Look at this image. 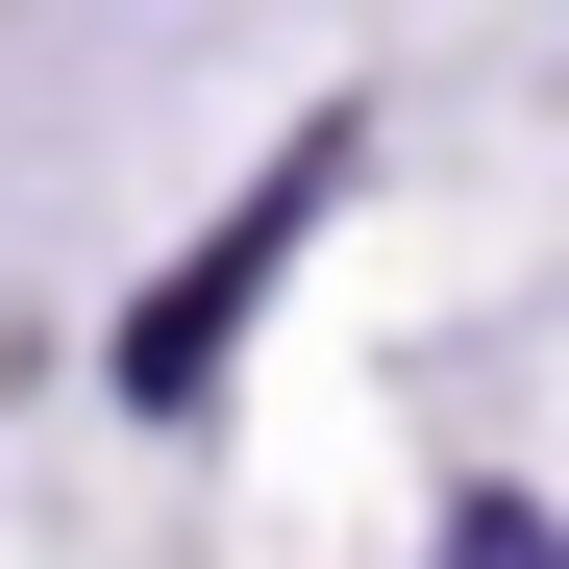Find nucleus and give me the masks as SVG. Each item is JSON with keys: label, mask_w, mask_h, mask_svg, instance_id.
Returning a JSON list of instances; mask_svg holds the SVG:
<instances>
[{"label": "nucleus", "mask_w": 569, "mask_h": 569, "mask_svg": "<svg viewBox=\"0 0 569 569\" xmlns=\"http://www.w3.org/2000/svg\"><path fill=\"white\" fill-rule=\"evenodd\" d=\"M322 199H347V124H298V149H272V173H248V223H223V248H199V272H173V298L124 322V397H149V421H173V397H199V371H223V322L272 298V248H298Z\"/></svg>", "instance_id": "nucleus-1"}, {"label": "nucleus", "mask_w": 569, "mask_h": 569, "mask_svg": "<svg viewBox=\"0 0 569 569\" xmlns=\"http://www.w3.org/2000/svg\"><path fill=\"white\" fill-rule=\"evenodd\" d=\"M446 569H569V520H520V496H446Z\"/></svg>", "instance_id": "nucleus-2"}]
</instances>
